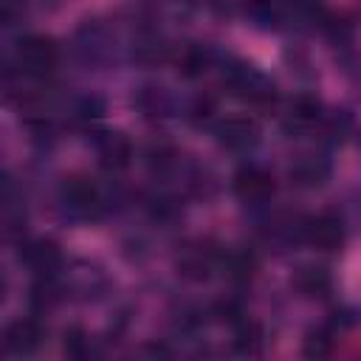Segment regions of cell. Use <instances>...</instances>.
<instances>
[{
  "label": "cell",
  "instance_id": "6da1fadb",
  "mask_svg": "<svg viewBox=\"0 0 361 361\" xmlns=\"http://www.w3.org/2000/svg\"><path fill=\"white\" fill-rule=\"evenodd\" d=\"M223 85L231 96L254 104V107H271L276 102V85L271 76H265L259 68L243 59H231L223 68Z\"/></svg>",
  "mask_w": 361,
  "mask_h": 361
},
{
  "label": "cell",
  "instance_id": "7a4b0ae2",
  "mask_svg": "<svg viewBox=\"0 0 361 361\" xmlns=\"http://www.w3.org/2000/svg\"><path fill=\"white\" fill-rule=\"evenodd\" d=\"M59 206L71 220H96L104 209L99 186L85 175H71L59 186Z\"/></svg>",
  "mask_w": 361,
  "mask_h": 361
},
{
  "label": "cell",
  "instance_id": "3957f363",
  "mask_svg": "<svg viewBox=\"0 0 361 361\" xmlns=\"http://www.w3.org/2000/svg\"><path fill=\"white\" fill-rule=\"evenodd\" d=\"M73 54L85 68H104L116 56V37L99 20H87L73 34Z\"/></svg>",
  "mask_w": 361,
  "mask_h": 361
},
{
  "label": "cell",
  "instance_id": "277c9868",
  "mask_svg": "<svg viewBox=\"0 0 361 361\" xmlns=\"http://www.w3.org/2000/svg\"><path fill=\"white\" fill-rule=\"evenodd\" d=\"M14 62L20 68L23 76H31V79H42L48 76L56 62H59V51H56V42L51 37H42V34H28L17 42L14 48Z\"/></svg>",
  "mask_w": 361,
  "mask_h": 361
},
{
  "label": "cell",
  "instance_id": "5b68a950",
  "mask_svg": "<svg viewBox=\"0 0 361 361\" xmlns=\"http://www.w3.org/2000/svg\"><path fill=\"white\" fill-rule=\"evenodd\" d=\"M276 183L274 175L259 164H245L234 175V195L248 206H262L274 197Z\"/></svg>",
  "mask_w": 361,
  "mask_h": 361
},
{
  "label": "cell",
  "instance_id": "8992f818",
  "mask_svg": "<svg viewBox=\"0 0 361 361\" xmlns=\"http://www.w3.org/2000/svg\"><path fill=\"white\" fill-rule=\"evenodd\" d=\"M214 141L228 152H248L259 141V124L248 116H228L217 121Z\"/></svg>",
  "mask_w": 361,
  "mask_h": 361
},
{
  "label": "cell",
  "instance_id": "52a82bcc",
  "mask_svg": "<svg viewBox=\"0 0 361 361\" xmlns=\"http://www.w3.org/2000/svg\"><path fill=\"white\" fill-rule=\"evenodd\" d=\"M305 243L319 251H338L344 245V223L333 212H322L305 220Z\"/></svg>",
  "mask_w": 361,
  "mask_h": 361
},
{
  "label": "cell",
  "instance_id": "ba28073f",
  "mask_svg": "<svg viewBox=\"0 0 361 361\" xmlns=\"http://www.w3.org/2000/svg\"><path fill=\"white\" fill-rule=\"evenodd\" d=\"M330 172H333L330 161L324 155H316V152H302L288 166V178L299 189H319V186H324L330 180Z\"/></svg>",
  "mask_w": 361,
  "mask_h": 361
},
{
  "label": "cell",
  "instance_id": "9c48e42d",
  "mask_svg": "<svg viewBox=\"0 0 361 361\" xmlns=\"http://www.w3.org/2000/svg\"><path fill=\"white\" fill-rule=\"evenodd\" d=\"M20 262L28 265L37 276H56L65 265V257L54 240H31L23 245Z\"/></svg>",
  "mask_w": 361,
  "mask_h": 361
},
{
  "label": "cell",
  "instance_id": "30bf717a",
  "mask_svg": "<svg viewBox=\"0 0 361 361\" xmlns=\"http://www.w3.org/2000/svg\"><path fill=\"white\" fill-rule=\"evenodd\" d=\"M96 155H99V164L110 172H121L130 166L133 161V144L124 133L118 130H104L96 135Z\"/></svg>",
  "mask_w": 361,
  "mask_h": 361
},
{
  "label": "cell",
  "instance_id": "8fae6325",
  "mask_svg": "<svg viewBox=\"0 0 361 361\" xmlns=\"http://www.w3.org/2000/svg\"><path fill=\"white\" fill-rule=\"evenodd\" d=\"M324 121V110L322 102L310 93H299L290 99L288 113H285V130L288 133H307L313 127H319Z\"/></svg>",
  "mask_w": 361,
  "mask_h": 361
},
{
  "label": "cell",
  "instance_id": "7c38bea8",
  "mask_svg": "<svg viewBox=\"0 0 361 361\" xmlns=\"http://www.w3.org/2000/svg\"><path fill=\"white\" fill-rule=\"evenodd\" d=\"M175 265H178V274H180V276H186V279H192V282H200V279H209V274L214 271L217 254H214L206 243H192V245H186V248L178 254Z\"/></svg>",
  "mask_w": 361,
  "mask_h": 361
},
{
  "label": "cell",
  "instance_id": "4fadbf2b",
  "mask_svg": "<svg viewBox=\"0 0 361 361\" xmlns=\"http://www.w3.org/2000/svg\"><path fill=\"white\" fill-rule=\"evenodd\" d=\"M42 338H45V327L37 319H17L6 327L3 344L11 355H28L42 344Z\"/></svg>",
  "mask_w": 361,
  "mask_h": 361
},
{
  "label": "cell",
  "instance_id": "5bb4252c",
  "mask_svg": "<svg viewBox=\"0 0 361 361\" xmlns=\"http://www.w3.org/2000/svg\"><path fill=\"white\" fill-rule=\"evenodd\" d=\"M290 285L305 299H324L330 293V288H333V276L322 265H302L290 276Z\"/></svg>",
  "mask_w": 361,
  "mask_h": 361
},
{
  "label": "cell",
  "instance_id": "9a60e30c",
  "mask_svg": "<svg viewBox=\"0 0 361 361\" xmlns=\"http://www.w3.org/2000/svg\"><path fill=\"white\" fill-rule=\"evenodd\" d=\"M133 104L138 107V113L144 118H155V121L158 118H169L172 110H175V102H172L169 90L161 87V85H144V87H138L135 96H133Z\"/></svg>",
  "mask_w": 361,
  "mask_h": 361
},
{
  "label": "cell",
  "instance_id": "2e32d148",
  "mask_svg": "<svg viewBox=\"0 0 361 361\" xmlns=\"http://www.w3.org/2000/svg\"><path fill=\"white\" fill-rule=\"evenodd\" d=\"M172 54V45L158 34V31H144L133 42V59L138 65H161Z\"/></svg>",
  "mask_w": 361,
  "mask_h": 361
},
{
  "label": "cell",
  "instance_id": "e0dca14e",
  "mask_svg": "<svg viewBox=\"0 0 361 361\" xmlns=\"http://www.w3.org/2000/svg\"><path fill=\"white\" fill-rule=\"evenodd\" d=\"M212 62H214L212 48H209V45H200V42H186V45L180 48L178 59H175L178 73L186 76V79H197V76H203V73L212 68Z\"/></svg>",
  "mask_w": 361,
  "mask_h": 361
},
{
  "label": "cell",
  "instance_id": "ac0fdd59",
  "mask_svg": "<svg viewBox=\"0 0 361 361\" xmlns=\"http://www.w3.org/2000/svg\"><path fill=\"white\" fill-rule=\"evenodd\" d=\"M147 166L158 178H172L180 169V152L172 144H152L147 149Z\"/></svg>",
  "mask_w": 361,
  "mask_h": 361
},
{
  "label": "cell",
  "instance_id": "d6986e66",
  "mask_svg": "<svg viewBox=\"0 0 361 361\" xmlns=\"http://www.w3.org/2000/svg\"><path fill=\"white\" fill-rule=\"evenodd\" d=\"M68 288H73V290L82 293V296H96V293L104 288V274H102L99 268L79 265L76 271L68 274Z\"/></svg>",
  "mask_w": 361,
  "mask_h": 361
},
{
  "label": "cell",
  "instance_id": "ffe728a7",
  "mask_svg": "<svg viewBox=\"0 0 361 361\" xmlns=\"http://www.w3.org/2000/svg\"><path fill=\"white\" fill-rule=\"evenodd\" d=\"M262 341H265V336H262V327L257 322H245V319L237 322V327H234V347L240 353L257 355L262 350Z\"/></svg>",
  "mask_w": 361,
  "mask_h": 361
},
{
  "label": "cell",
  "instance_id": "44dd1931",
  "mask_svg": "<svg viewBox=\"0 0 361 361\" xmlns=\"http://www.w3.org/2000/svg\"><path fill=\"white\" fill-rule=\"evenodd\" d=\"M62 350H65L68 358L82 361V358H90V355H93V341H90V336H87L82 327H68V330H65Z\"/></svg>",
  "mask_w": 361,
  "mask_h": 361
},
{
  "label": "cell",
  "instance_id": "7402d4cb",
  "mask_svg": "<svg viewBox=\"0 0 361 361\" xmlns=\"http://www.w3.org/2000/svg\"><path fill=\"white\" fill-rule=\"evenodd\" d=\"M223 268L234 282H245L254 274V254L251 251H228L223 259Z\"/></svg>",
  "mask_w": 361,
  "mask_h": 361
},
{
  "label": "cell",
  "instance_id": "603a6c76",
  "mask_svg": "<svg viewBox=\"0 0 361 361\" xmlns=\"http://www.w3.org/2000/svg\"><path fill=\"white\" fill-rule=\"evenodd\" d=\"M305 355L307 358H327L333 353V330L330 327H316L305 336Z\"/></svg>",
  "mask_w": 361,
  "mask_h": 361
},
{
  "label": "cell",
  "instance_id": "cb8c5ba5",
  "mask_svg": "<svg viewBox=\"0 0 361 361\" xmlns=\"http://www.w3.org/2000/svg\"><path fill=\"white\" fill-rule=\"evenodd\" d=\"M71 116L76 118V121H93V118H99L102 113H104V102L99 99V96H93V93H85V96H79L73 104H71Z\"/></svg>",
  "mask_w": 361,
  "mask_h": 361
},
{
  "label": "cell",
  "instance_id": "d4e9b609",
  "mask_svg": "<svg viewBox=\"0 0 361 361\" xmlns=\"http://www.w3.org/2000/svg\"><path fill=\"white\" fill-rule=\"evenodd\" d=\"M322 127H324V135H327L330 141H341V138L350 133L353 118H350L347 113H330V116H324Z\"/></svg>",
  "mask_w": 361,
  "mask_h": 361
},
{
  "label": "cell",
  "instance_id": "484cf974",
  "mask_svg": "<svg viewBox=\"0 0 361 361\" xmlns=\"http://www.w3.org/2000/svg\"><path fill=\"white\" fill-rule=\"evenodd\" d=\"M212 113H214V102L212 99H195V104L189 107V118L195 121V124H206L209 118H212Z\"/></svg>",
  "mask_w": 361,
  "mask_h": 361
}]
</instances>
